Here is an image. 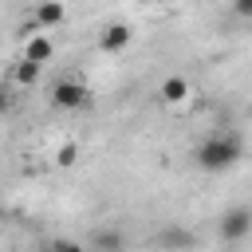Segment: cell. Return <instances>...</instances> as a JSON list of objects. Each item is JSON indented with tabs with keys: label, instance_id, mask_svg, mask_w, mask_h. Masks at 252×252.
Segmentation results:
<instances>
[{
	"label": "cell",
	"instance_id": "6da1fadb",
	"mask_svg": "<svg viewBox=\"0 0 252 252\" xmlns=\"http://www.w3.org/2000/svg\"><path fill=\"white\" fill-rule=\"evenodd\" d=\"M240 158H244V142H240L236 130H217V134H209V138L193 150V161H197L205 173H224V169H232Z\"/></svg>",
	"mask_w": 252,
	"mask_h": 252
},
{
	"label": "cell",
	"instance_id": "7a4b0ae2",
	"mask_svg": "<svg viewBox=\"0 0 252 252\" xmlns=\"http://www.w3.org/2000/svg\"><path fill=\"white\" fill-rule=\"evenodd\" d=\"M217 232H220V240H228V244L244 240V236L252 232V209H248V205H236V209H228V213L217 220Z\"/></svg>",
	"mask_w": 252,
	"mask_h": 252
},
{
	"label": "cell",
	"instance_id": "3957f363",
	"mask_svg": "<svg viewBox=\"0 0 252 252\" xmlns=\"http://www.w3.org/2000/svg\"><path fill=\"white\" fill-rule=\"evenodd\" d=\"M51 102H55L59 110H83V106L91 102V91H87L79 79H59V83L51 87Z\"/></svg>",
	"mask_w": 252,
	"mask_h": 252
},
{
	"label": "cell",
	"instance_id": "277c9868",
	"mask_svg": "<svg viewBox=\"0 0 252 252\" xmlns=\"http://www.w3.org/2000/svg\"><path fill=\"white\" fill-rule=\"evenodd\" d=\"M130 39H134L130 24H110V28L98 35V47H102L106 55H118V51H126V47H130Z\"/></svg>",
	"mask_w": 252,
	"mask_h": 252
},
{
	"label": "cell",
	"instance_id": "5b68a950",
	"mask_svg": "<svg viewBox=\"0 0 252 252\" xmlns=\"http://www.w3.org/2000/svg\"><path fill=\"white\" fill-rule=\"evenodd\" d=\"M189 94H193V87H189L185 75H169V79H161V87H158V98H161L165 106H177V102H185Z\"/></svg>",
	"mask_w": 252,
	"mask_h": 252
},
{
	"label": "cell",
	"instance_id": "8992f818",
	"mask_svg": "<svg viewBox=\"0 0 252 252\" xmlns=\"http://www.w3.org/2000/svg\"><path fill=\"white\" fill-rule=\"evenodd\" d=\"M32 20H35L39 28H55V24H63V4H59V0H39Z\"/></svg>",
	"mask_w": 252,
	"mask_h": 252
},
{
	"label": "cell",
	"instance_id": "52a82bcc",
	"mask_svg": "<svg viewBox=\"0 0 252 252\" xmlns=\"http://www.w3.org/2000/svg\"><path fill=\"white\" fill-rule=\"evenodd\" d=\"M24 55H28V59H35V63H47V59L55 55V43H51L47 35H39V32H35V35H28V47H24Z\"/></svg>",
	"mask_w": 252,
	"mask_h": 252
},
{
	"label": "cell",
	"instance_id": "ba28073f",
	"mask_svg": "<svg viewBox=\"0 0 252 252\" xmlns=\"http://www.w3.org/2000/svg\"><path fill=\"white\" fill-rule=\"evenodd\" d=\"M91 244H94V248H102V252H118V248L126 244V236H122V232H114V228H98V232H91Z\"/></svg>",
	"mask_w": 252,
	"mask_h": 252
},
{
	"label": "cell",
	"instance_id": "9c48e42d",
	"mask_svg": "<svg viewBox=\"0 0 252 252\" xmlns=\"http://www.w3.org/2000/svg\"><path fill=\"white\" fill-rule=\"evenodd\" d=\"M158 244L161 248H189V244H197V236L185 228H165V232H158Z\"/></svg>",
	"mask_w": 252,
	"mask_h": 252
},
{
	"label": "cell",
	"instance_id": "30bf717a",
	"mask_svg": "<svg viewBox=\"0 0 252 252\" xmlns=\"http://www.w3.org/2000/svg\"><path fill=\"white\" fill-rule=\"evenodd\" d=\"M39 67H43V63H35V59L24 55V59L16 63V83H20V87H32V83L39 79Z\"/></svg>",
	"mask_w": 252,
	"mask_h": 252
},
{
	"label": "cell",
	"instance_id": "8fae6325",
	"mask_svg": "<svg viewBox=\"0 0 252 252\" xmlns=\"http://www.w3.org/2000/svg\"><path fill=\"white\" fill-rule=\"evenodd\" d=\"M55 161H59V165H75V161H79V146H75V142H67V146H59V154H55Z\"/></svg>",
	"mask_w": 252,
	"mask_h": 252
},
{
	"label": "cell",
	"instance_id": "7c38bea8",
	"mask_svg": "<svg viewBox=\"0 0 252 252\" xmlns=\"http://www.w3.org/2000/svg\"><path fill=\"white\" fill-rule=\"evenodd\" d=\"M232 12L244 16V20H252V0H232Z\"/></svg>",
	"mask_w": 252,
	"mask_h": 252
}]
</instances>
